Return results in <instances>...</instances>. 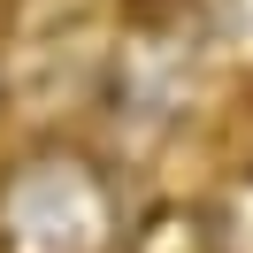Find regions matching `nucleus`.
Listing matches in <instances>:
<instances>
[{"mask_svg": "<svg viewBox=\"0 0 253 253\" xmlns=\"http://www.w3.org/2000/svg\"><path fill=\"white\" fill-rule=\"evenodd\" d=\"M200 222H207V246H215V253H253V169L207 192Z\"/></svg>", "mask_w": 253, "mask_h": 253, "instance_id": "obj_2", "label": "nucleus"}, {"mask_svg": "<svg viewBox=\"0 0 253 253\" xmlns=\"http://www.w3.org/2000/svg\"><path fill=\"white\" fill-rule=\"evenodd\" d=\"M123 176L92 146H31L0 169V253H130Z\"/></svg>", "mask_w": 253, "mask_h": 253, "instance_id": "obj_1", "label": "nucleus"}]
</instances>
